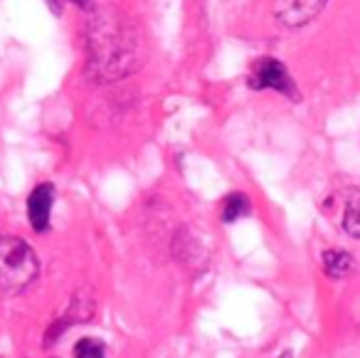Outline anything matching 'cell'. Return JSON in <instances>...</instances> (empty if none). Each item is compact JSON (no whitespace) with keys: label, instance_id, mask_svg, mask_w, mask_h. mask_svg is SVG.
I'll use <instances>...</instances> for the list:
<instances>
[{"label":"cell","instance_id":"obj_11","mask_svg":"<svg viewBox=\"0 0 360 358\" xmlns=\"http://www.w3.org/2000/svg\"><path fill=\"white\" fill-rule=\"evenodd\" d=\"M279 358H294V356H291V351H286V353H281Z\"/></svg>","mask_w":360,"mask_h":358},{"label":"cell","instance_id":"obj_8","mask_svg":"<svg viewBox=\"0 0 360 358\" xmlns=\"http://www.w3.org/2000/svg\"><path fill=\"white\" fill-rule=\"evenodd\" d=\"M340 225H343V230L350 235V237L360 240V195H353V198L345 203Z\"/></svg>","mask_w":360,"mask_h":358},{"label":"cell","instance_id":"obj_6","mask_svg":"<svg viewBox=\"0 0 360 358\" xmlns=\"http://www.w3.org/2000/svg\"><path fill=\"white\" fill-rule=\"evenodd\" d=\"M321 264H323V272L328 274L330 279H343V277H348V274L353 272L355 259H353V254L345 252V249L330 247V249H326V252L321 254Z\"/></svg>","mask_w":360,"mask_h":358},{"label":"cell","instance_id":"obj_2","mask_svg":"<svg viewBox=\"0 0 360 358\" xmlns=\"http://www.w3.org/2000/svg\"><path fill=\"white\" fill-rule=\"evenodd\" d=\"M40 274V259L35 249L20 237L0 235V289L20 292L30 287Z\"/></svg>","mask_w":360,"mask_h":358},{"label":"cell","instance_id":"obj_7","mask_svg":"<svg viewBox=\"0 0 360 358\" xmlns=\"http://www.w3.org/2000/svg\"><path fill=\"white\" fill-rule=\"evenodd\" d=\"M252 213V200L250 195L245 193H232L222 200V208H220V215L225 223H237V220L247 218Z\"/></svg>","mask_w":360,"mask_h":358},{"label":"cell","instance_id":"obj_9","mask_svg":"<svg viewBox=\"0 0 360 358\" xmlns=\"http://www.w3.org/2000/svg\"><path fill=\"white\" fill-rule=\"evenodd\" d=\"M72 356L75 358H106V346L99 338H82L72 348Z\"/></svg>","mask_w":360,"mask_h":358},{"label":"cell","instance_id":"obj_5","mask_svg":"<svg viewBox=\"0 0 360 358\" xmlns=\"http://www.w3.org/2000/svg\"><path fill=\"white\" fill-rule=\"evenodd\" d=\"M52 205H55V185L37 183L27 198V220L35 233H47L52 220Z\"/></svg>","mask_w":360,"mask_h":358},{"label":"cell","instance_id":"obj_3","mask_svg":"<svg viewBox=\"0 0 360 358\" xmlns=\"http://www.w3.org/2000/svg\"><path fill=\"white\" fill-rule=\"evenodd\" d=\"M250 87L252 90H271L289 99H299V90L294 85V77L289 75L286 65L276 57H259L250 67Z\"/></svg>","mask_w":360,"mask_h":358},{"label":"cell","instance_id":"obj_4","mask_svg":"<svg viewBox=\"0 0 360 358\" xmlns=\"http://www.w3.org/2000/svg\"><path fill=\"white\" fill-rule=\"evenodd\" d=\"M328 0H274L271 11L284 27H304L319 18Z\"/></svg>","mask_w":360,"mask_h":358},{"label":"cell","instance_id":"obj_10","mask_svg":"<svg viewBox=\"0 0 360 358\" xmlns=\"http://www.w3.org/2000/svg\"><path fill=\"white\" fill-rule=\"evenodd\" d=\"M72 3H77V6H86L89 0H72Z\"/></svg>","mask_w":360,"mask_h":358},{"label":"cell","instance_id":"obj_1","mask_svg":"<svg viewBox=\"0 0 360 358\" xmlns=\"http://www.w3.org/2000/svg\"><path fill=\"white\" fill-rule=\"evenodd\" d=\"M86 42H89V70L96 80L111 82L119 77L131 75L141 65V35L131 20L121 13L99 11L91 16L86 27Z\"/></svg>","mask_w":360,"mask_h":358}]
</instances>
